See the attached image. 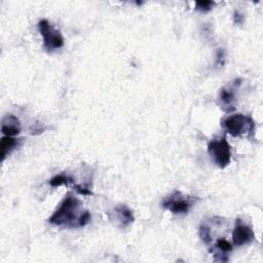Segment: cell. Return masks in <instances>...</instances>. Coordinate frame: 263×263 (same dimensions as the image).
<instances>
[{"label": "cell", "mask_w": 263, "mask_h": 263, "mask_svg": "<svg viewBox=\"0 0 263 263\" xmlns=\"http://www.w3.org/2000/svg\"><path fill=\"white\" fill-rule=\"evenodd\" d=\"M109 220L119 229H126L135 221L132 210L126 205H118L109 213Z\"/></svg>", "instance_id": "6"}, {"label": "cell", "mask_w": 263, "mask_h": 263, "mask_svg": "<svg viewBox=\"0 0 263 263\" xmlns=\"http://www.w3.org/2000/svg\"><path fill=\"white\" fill-rule=\"evenodd\" d=\"M199 238L201 239L205 244L209 245L210 243L212 242V236H211V230H210V227H208L207 225H201L199 227Z\"/></svg>", "instance_id": "13"}, {"label": "cell", "mask_w": 263, "mask_h": 263, "mask_svg": "<svg viewBox=\"0 0 263 263\" xmlns=\"http://www.w3.org/2000/svg\"><path fill=\"white\" fill-rule=\"evenodd\" d=\"M69 183H74L73 178H71L68 175L65 174H59L54 178L49 180V185L51 187H59L61 185H68Z\"/></svg>", "instance_id": "11"}, {"label": "cell", "mask_w": 263, "mask_h": 263, "mask_svg": "<svg viewBox=\"0 0 263 263\" xmlns=\"http://www.w3.org/2000/svg\"><path fill=\"white\" fill-rule=\"evenodd\" d=\"M1 132L4 136L14 137L21 133V124L13 115H6L1 121Z\"/></svg>", "instance_id": "8"}, {"label": "cell", "mask_w": 263, "mask_h": 263, "mask_svg": "<svg viewBox=\"0 0 263 263\" xmlns=\"http://www.w3.org/2000/svg\"><path fill=\"white\" fill-rule=\"evenodd\" d=\"M227 140L223 138L213 139L208 144V152L211 156L212 161L220 169H224L229 165L231 161V149Z\"/></svg>", "instance_id": "3"}, {"label": "cell", "mask_w": 263, "mask_h": 263, "mask_svg": "<svg viewBox=\"0 0 263 263\" xmlns=\"http://www.w3.org/2000/svg\"><path fill=\"white\" fill-rule=\"evenodd\" d=\"M197 198L184 197L180 191H175L172 195L165 197L162 201V207L173 214L180 215L189 212Z\"/></svg>", "instance_id": "4"}, {"label": "cell", "mask_w": 263, "mask_h": 263, "mask_svg": "<svg viewBox=\"0 0 263 263\" xmlns=\"http://www.w3.org/2000/svg\"><path fill=\"white\" fill-rule=\"evenodd\" d=\"M214 4L215 3L213 1H198L196 3V7H197V11H199L201 13H207V12L212 10Z\"/></svg>", "instance_id": "14"}, {"label": "cell", "mask_w": 263, "mask_h": 263, "mask_svg": "<svg viewBox=\"0 0 263 263\" xmlns=\"http://www.w3.org/2000/svg\"><path fill=\"white\" fill-rule=\"evenodd\" d=\"M216 248L219 251H220V253L223 254V255H225V254H227V253H230V252L232 251L231 244L229 241H226L225 239H219V240H217V242H216Z\"/></svg>", "instance_id": "12"}, {"label": "cell", "mask_w": 263, "mask_h": 263, "mask_svg": "<svg viewBox=\"0 0 263 263\" xmlns=\"http://www.w3.org/2000/svg\"><path fill=\"white\" fill-rule=\"evenodd\" d=\"M254 239H255V234L251 227L245 224L241 219H238L232 232V242L235 246H245V245L252 243Z\"/></svg>", "instance_id": "7"}, {"label": "cell", "mask_w": 263, "mask_h": 263, "mask_svg": "<svg viewBox=\"0 0 263 263\" xmlns=\"http://www.w3.org/2000/svg\"><path fill=\"white\" fill-rule=\"evenodd\" d=\"M74 189L78 192L80 195L82 196H92V191L87 188V186L83 185H74Z\"/></svg>", "instance_id": "16"}, {"label": "cell", "mask_w": 263, "mask_h": 263, "mask_svg": "<svg viewBox=\"0 0 263 263\" xmlns=\"http://www.w3.org/2000/svg\"><path fill=\"white\" fill-rule=\"evenodd\" d=\"M219 100L222 103V108H227L229 111L234 109V91L232 89H222L219 95Z\"/></svg>", "instance_id": "10"}, {"label": "cell", "mask_w": 263, "mask_h": 263, "mask_svg": "<svg viewBox=\"0 0 263 263\" xmlns=\"http://www.w3.org/2000/svg\"><path fill=\"white\" fill-rule=\"evenodd\" d=\"M222 127L232 137L252 134L255 130V124L251 117L244 115H232L222 120Z\"/></svg>", "instance_id": "2"}, {"label": "cell", "mask_w": 263, "mask_h": 263, "mask_svg": "<svg viewBox=\"0 0 263 263\" xmlns=\"http://www.w3.org/2000/svg\"><path fill=\"white\" fill-rule=\"evenodd\" d=\"M81 200L71 195H67L60 204L56 212L49 219L50 224L66 227H80V219L84 211H82Z\"/></svg>", "instance_id": "1"}, {"label": "cell", "mask_w": 263, "mask_h": 263, "mask_svg": "<svg viewBox=\"0 0 263 263\" xmlns=\"http://www.w3.org/2000/svg\"><path fill=\"white\" fill-rule=\"evenodd\" d=\"M244 21H245V16H244V15H243L242 13L238 12V11H235V12H234V15H233V22H234L235 24L241 25V24L244 23Z\"/></svg>", "instance_id": "17"}, {"label": "cell", "mask_w": 263, "mask_h": 263, "mask_svg": "<svg viewBox=\"0 0 263 263\" xmlns=\"http://www.w3.org/2000/svg\"><path fill=\"white\" fill-rule=\"evenodd\" d=\"M38 31L43 37V46L49 50H55L64 46V38L61 32L49 21L41 20L38 23Z\"/></svg>", "instance_id": "5"}, {"label": "cell", "mask_w": 263, "mask_h": 263, "mask_svg": "<svg viewBox=\"0 0 263 263\" xmlns=\"http://www.w3.org/2000/svg\"><path fill=\"white\" fill-rule=\"evenodd\" d=\"M225 63V54L222 49H219L216 54V67H222Z\"/></svg>", "instance_id": "15"}, {"label": "cell", "mask_w": 263, "mask_h": 263, "mask_svg": "<svg viewBox=\"0 0 263 263\" xmlns=\"http://www.w3.org/2000/svg\"><path fill=\"white\" fill-rule=\"evenodd\" d=\"M17 145H19V140L15 139L14 137L4 136L1 139V142H0V149H1L2 162L15 150V149L17 147Z\"/></svg>", "instance_id": "9"}]
</instances>
